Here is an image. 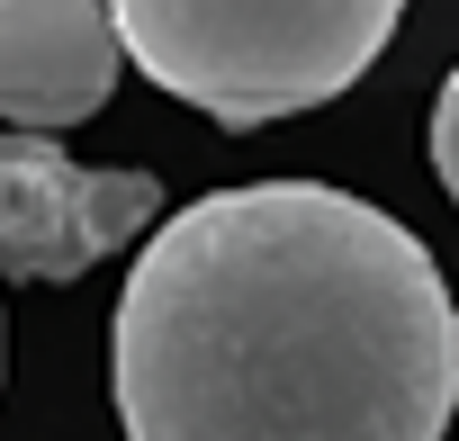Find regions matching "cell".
Here are the masks:
<instances>
[{
    "mask_svg": "<svg viewBox=\"0 0 459 441\" xmlns=\"http://www.w3.org/2000/svg\"><path fill=\"white\" fill-rule=\"evenodd\" d=\"M126 441H441L459 307L387 207L244 180L162 216L108 316Z\"/></svg>",
    "mask_w": 459,
    "mask_h": 441,
    "instance_id": "obj_1",
    "label": "cell"
},
{
    "mask_svg": "<svg viewBox=\"0 0 459 441\" xmlns=\"http://www.w3.org/2000/svg\"><path fill=\"white\" fill-rule=\"evenodd\" d=\"M126 64L216 126H271L342 99L405 0H108Z\"/></svg>",
    "mask_w": 459,
    "mask_h": 441,
    "instance_id": "obj_2",
    "label": "cell"
},
{
    "mask_svg": "<svg viewBox=\"0 0 459 441\" xmlns=\"http://www.w3.org/2000/svg\"><path fill=\"white\" fill-rule=\"evenodd\" d=\"M153 216H162L153 171H82L37 126L0 135V280L64 289L108 253H126Z\"/></svg>",
    "mask_w": 459,
    "mask_h": 441,
    "instance_id": "obj_3",
    "label": "cell"
},
{
    "mask_svg": "<svg viewBox=\"0 0 459 441\" xmlns=\"http://www.w3.org/2000/svg\"><path fill=\"white\" fill-rule=\"evenodd\" d=\"M117 19L108 0H0V117L64 135L117 91Z\"/></svg>",
    "mask_w": 459,
    "mask_h": 441,
    "instance_id": "obj_4",
    "label": "cell"
},
{
    "mask_svg": "<svg viewBox=\"0 0 459 441\" xmlns=\"http://www.w3.org/2000/svg\"><path fill=\"white\" fill-rule=\"evenodd\" d=\"M432 171H441V189H450V207H459V64H450V82H441V99H432Z\"/></svg>",
    "mask_w": 459,
    "mask_h": 441,
    "instance_id": "obj_5",
    "label": "cell"
}]
</instances>
